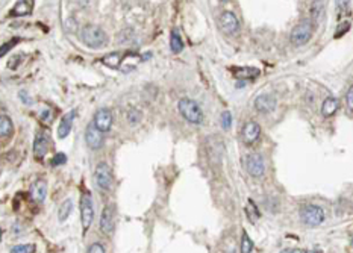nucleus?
<instances>
[{
	"mask_svg": "<svg viewBox=\"0 0 353 253\" xmlns=\"http://www.w3.org/2000/svg\"><path fill=\"white\" fill-rule=\"evenodd\" d=\"M80 40L90 49H102L108 43V35L100 26L87 25V26H83L82 30H80Z\"/></svg>",
	"mask_w": 353,
	"mask_h": 253,
	"instance_id": "nucleus-1",
	"label": "nucleus"
},
{
	"mask_svg": "<svg viewBox=\"0 0 353 253\" xmlns=\"http://www.w3.org/2000/svg\"><path fill=\"white\" fill-rule=\"evenodd\" d=\"M179 112L185 120L191 125H202L205 122V114L197 102L191 99H182L179 102Z\"/></svg>",
	"mask_w": 353,
	"mask_h": 253,
	"instance_id": "nucleus-2",
	"label": "nucleus"
},
{
	"mask_svg": "<svg viewBox=\"0 0 353 253\" xmlns=\"http://www.w3.org/2000/svg\"><path fill=\"white\" fill-rule=\"evenodd\" d=\"M300 218L305 225L314 228V226H318V225H322L325 222L326 214H325L323 208H320L318 205L306 203L300 209Z\"/></svg>",
	"mask_w": 353,
	"mask_h": 253,
	"instance_id": "nucleus-3",
	"label": "nucleus"
},
{
	"mask_svg": "<svg viewBox=\"0 0 353 253\" xmlns=\"http://www.w3.org/2000/svg\"><path fill=\"white\" fill-rule=\"evenodd\" d=\"M312 30H314V26L311 22L305 20L299 23L293 30H291V43L294 46H303L309 41V38L312 37Z\"/></svg>",
	"mask_w": 353,
	"mask_h": 253,
	"instance_id": "nucleus-4",
	"label": "nucleus"
},
{
	"mask_svg": "<svg viewBox=\"0 0 353 253\" xmlns=\"http://www.w3.org/2000/svg\"><path fill=\"white\" fill-rule=\"evenodd\" d=\"M80 218H82V228H83V233H85L94 218V209H93V200L90 193H83L82 199H80Z\"/></svg>",
	"mask_w": 353,
	"mask_h": 253,
	"instance_id": "nucleus-5",
	"label": "nucleus"
},
{
	"mask_svg": "<svg viewBox=\"0 0 353 253\" xmlns=\"http://www.w3.org/2000/svg\"><path fill=\"white\" fill-rule=\"evenodd\" d=\"M94 177H96V183L99 185L102 190H109L111 185H112V173H111V168L106 162H100L97 164L96 167V172H94Z\"/></svg>",
	"mask_w": 353,
	"mask_h": 253,
	"instance_id": "nucleus-6",
	"label": "nucleus"
},
{
	"mask_svg": "<svg viewBox=\"0 0 353 253\" xmlns=\"http://www.w3.org/2000/svg\"><path fill=\"white\" fill-rule=\"evenodd\" d=\"M218 23H220V27L226 35H233L240 30V22L232 11H225L218 19Z\"/></svg>",
	"mask_w": 353,
	"mask_h": 253,
	"instance_id": "nucleus-7",
	"label": "nucleus"
},
{
	"mask_svg": "<svg viewBox=\"0 0 353 253\" xmlns=\"http://www.w3.org/2000/svg\"><path fill=\"white\" fill-rule=\"evenodd\" d=\"M93 125H94L100 132H102V133L109 132L111 127H112V112H111V109H108V108H100L99 111H96Z\"/></svg>",
	"mask_w": 353,
	"mask_h": 253,
	"instance_id": "nucleus-8",
	"label": "nucleus"
},
{
	"mask_svg": "<svg viewBox=\"0 0 353 253\" xmlns=\"http://www.w3.org/2000/svg\"><path fill=\"white\" fill-rule=\"evenodd\" d=\"M261 137V127L256 122H247L241 130V140L246 146L255 144Z\"/></svg>",
	"mask_w": 353,
	"mask_h": 253,
	"instance_id": "nucleus-9",
	"label": "nucleus"
},
{
	"mask_svg": "<svg viewBox=\"0 0 353 253\" xmlns=\"http://www.w3.org/2000/svg\"><path fill=\"white\" fill-rule=\"evenodd\" d=\"M246 168L253 177H261L265 172V164L262 156L258 153H250L246 158Z\"/></svg>",
	"mask_w": 353,
	"mask_h": 253,
	"instance_id": "nucleus-10",
	"label": "nucleus"
},
{
	"mask_svg": "<svg viewBox=\"0 0 353 253\" xmlns=\"http://www.w3.org/2000/svg\"><path fill=\"white\" fill-rule=\"evenodd\" d=\"M103 140H105L103 133L100 132L93 123L88 125V127L85 130V141H87L88 147L93 149V150H97V149H100L103 146Z\"/></svg>",
	"mask_w": 353,
	"mask_h": 253,
	"instance_id": "nucleus-11",
	"label": "nucleus"
},
{
	"mask_svg": "<svg viewBox=\"0 0 353 253\" xmlns=\"http://www.w3.org/2000/svg\"><path fill=\"white\" fill-rule=\"evenodd\" d=\"M253 106L258 112L261 114H268L275 111L276 108V99L272 96V94H261L255 99L253 102Z\"/></svg>",
	"mask_w": 353,
	"mask_h": 253,
	"instance_id": "nucleus-12",
	"label": "nucleus"
},
{
	"mask_svg": "<svg viewBox=\"0 0 353 253\" xmlns=\"http://www.w3.org/2000/svg\"><path fill=\"white\" fill-rule=\"evenodd\" d=\"M49 146H50L49 135L44 130H40L37 133V137H35V141H33V153H35V156L38 159H43L46 156Z\"/></svg>",
	"mask_w": 353,
	"mask_h": 253,
	"instance_id": "nucleus-13",
	"label": "nucleus"
},
{
	"mask_svg": "<svg viewBox=\"0 0 353 253\" xmlns=\"http://www.w3.org/2000/svg\"><path fill=\"white\" fill-rule=\"evenodd\" d=\"M114 209L112 206H105L103 212H102V217H100V229H102L103 233L109 235L114 232Z\"/></svg>",
	"mask_w": 353,
	"mask_h": 253,
	"instance_id": "nucleus-14",
	"label": "nucleus"
},
{
	"mask_svg": "<svg viewBox=\"0 0 353 253\" xmlns=\"http://www.w3.org/2000/svg\"><path fill=\"white\" fill-rule=\"evenodd\" d=\"M75 115H76V112H75V111H70V112H67V114L62 117V120H61V123H59V127H58V137H59V138H65L67 135L70 133L72 126H73V120H75Z\"/></svg>",
	"mask_w": 353,
	"mask_h": 253,
	"instance_id": "nucleus-15",
	"label": "nucleus"
},
{
	"mask_svg": "<svg viewBox=\"0 0 353 253\" xmlns=\"http://www.w3.org/2000/svg\"><path fill=\"white\" fill-rule=\"evenodd\" d=\"M30 196H32V199L35 202L41 203V202L47 196V183H46V180L40 179V180H37L35 183H33L32 188H30Z\"/></svg>",
	"mask_w": 353,
	"mask_h": 253,
	"instance_id": "nucleus-16",
	"label": "nucleus"
},
{
	"mask_svg": "<svg viewBox=\"0 0 353 253\" xmlns=\"http://www.w3.org/2000/svg\"><path fill=\"white\" fill-rule=\"evenodd\" d=\"M233 75L238 79H243V82L246 79H255L259 76V70L253 69V67H243V69H233Z\"/></svg>",
	"mask_w": 353,
	"mask_h": 253,
	"instance_id": "nucleus-17",
	"label": "nucleus"
},
{
	"mask_svg": "<svg viewBox=\"0 0 353 253\" xmlns=\"http://www.w3.org/2000/svg\"><path fill=\"white\" fill-rule=\"evenodd\" d=\"M337 111H338V102H337V99L328 97V99L325 100V102H323L322 114H323L325 117H332Z\"/></svg>",
	"mask_w": 353,
	"mask_h": 253,
	"instance_id": "nucleus-18",
	"label": "nucleus"
},
{
	"mask_svg": "<svg viewBox=\"0 0 353 253\" xmlns=\"http://www.w3.org/2000/svg\"><path fill=\"white\" fill-rule=\"evenodd\" d=\"M170 49H172L173 53H180L182 49H183V41H182L177 30H173L172 35H170Z\"/></svg>",
	"mask_w": 353,
	"mask_h": 253,
	"instance_id": "nucleus-19",
	"label": "nucleus"
},
{
	"mask_svg": "<svg viewBox=\"0 0 353 253\" xmlns=\"http://www.w3.org/2000/svg\"><path fill=\"white\" fill-rule=\"evenodd\" d=\"M12 122L9 120V117L6 115H0V137H9L12 133Z\"/></svg>",
	"mask_w": 353,
	"mask_h": 253,
	"instance_id": "nucleus-20",
	"label": "nucleus"
},
{
	"mask_svg": "<svg viewBox=\"0 0 353 253\" xmlns=\"http://www.w3.org/2000/svg\"><path fill=\"white\" fill-rule=\"evenodd\" d=\"M32 2H17L14 9H12V15L14 17H22V15H26L30 12L32 9Z\"/></svg>",
	"mask_w": 353,
	"mask_h": 253,
	"instance_id": "nucleus-21",
	"label": "nucleus"
},
{
	"mask_svg": "<svg viewBox=\"0 0 353 253\" xmlns=\"http://www.w3.org/2000/svg\"><path fill=\"white\" fill-rule=\"evenodd\" d=\"M72 211H73V202L69 199V200H65L59 208V222H65L67 218L70 217Z\"/></svg>",
	"mask_w": 353,
	"mask_h": 253,
	"instance_id": "nucleus-22",
	"label": "nucleus"
},
{
	"mask_svg": "<svg viewBox=\"0 0 353 253\" xmlns=\"http://www.w3.org/2000/svg\"><path fill=\"white\" fill-rule=\"evenodd\" d=\"M253 241L250 240L249 237V233L244 230L243 235H241V253H252V250H253Z\"/></svg>",
	"mask_w": 353,
	"mask_h": 253,
	"instance_id": "nucleus-23",
	"label": "nucleus"
},
{
	"mask_svg": "<svg viewBox=\"0 0 353 253\" xmlns=\"http://www.w3.org/2000/svg\"><path fill=\"white\" fill-rule=\"evenodd\" d=\"M120 62H122L120 53H111V55L103 58V64L108 65V67H112V69H117V67L120 65Z\"/></svg>",
	"mask_w": 353,
	"mask_h": 253,
	"instance_id": "nucleus-24",
	"label": "nucleus"
},
{
	"mask_svg": "<svg viewBox=\"0 0 353 253\" xmlns=\"http://www.w3.org/2000/svg\"><path fill=\"white\" fill-rule=\"evenodd\" d=\"M140 120H141V112H140L137 108L129 109V112H127V122H129V125L135 126V125L140 123Z\"/></svg>",
	"mask_w": 353,
	"mask_h": 253,
	"instance_id": "nucleus-25",
	"label": "nucleus"
},
{
	"mask_svg": "<svg viewBox=\"0 0 353 253\" xmlns=\"http://www.w3.org/2000/svg\"><path fill=\"white\" fill-rule=\"evenodd\" d=\"M246 212H247L249 220H250L252 223H255L258 218H259V212H258L256 206L253 205V202H252V200H249V206L246 208Z\"/></svg>",
	"mask_w": 353,
	"mask_h": 253,
	"instance_id": "nucleus-26",
	"label": "nucleus"
},
{
	"mask_svg": "<svg viewBox=\"0 0 353 253\" xmlns=\"http://www.w3.org/2000/svg\"><path fill=\"white\" fill-rule=\"evenodd\" d=\"M35 252V246L33 244H20L12 247L11 253H33Z\"/></svg>",
	"mask_w": 353,
	"mask_h": 253,
	"instance_id": "nucleus-27",
	"label": "nucleus"
},
{
	"mask_svg": "<svg viewBox=\"0 0 353 253\" xmlns=\"http://www.w3.org/2000/svg\"><path fill=\"white\" fill-rule=\"evenodd\" d=\"M220 125L223 129H229L230 125H232V114L229 111H225L220 117Z\"/></svg>",
	"mask_w": 353,
	"mask_h": 253,
	"instance_id": "nucleus-28",
	"label": "nucleus"
},
{
	"mask_svg": "<svg viewBox=\"0 0 353 253\" xmlns=\"http://www.w3.org/2000/svg\"><path fill=\"white\" fill-rule=\"evenodd\" d=\"M346 102H347L349 111H353V87H350L347 94H346Z\"/></svg>",
	"mask_w": 353,
	"mask_h": 253,
	"instance_id": "nucleus-29",
	"label": "nucleus"
},
{
	"mask_svg": "<svg viewBox=\"0 0 353 253\" xmlns=\"http://www.w3.org/2000/svg\"><path fill=\"white\" fill-rule=\"evenodd\" d=\"M349 29H350V25H349L347 22H344V23L341 25V27H338L337 32H335V37H337V38H338V37H343Z\"/></svg>",
	"mask_w": 353,
	"mask_h": 253,
	"instance_id": "nucleus-30",
	"label": "nucleus"
},
{
	"mask_svg": "<svg viewBox=\"0 0 353 253\" xmlns=\"http://www.w3.org/2000/svg\"><path fill=\"white\" fill-rule=\"evenodd\" d=\"M88 253H105V249H103V246H102V244L94 243V244H91V246H90V249H88Z\"/></svg>",
	"mask_w": 353,
	"mask_h": 253,
	"instance_id": "nucleus-31",
	"label": "nucleus"
},
{
	"mask_svg": "<svg viewBox=\"0 0 353 253\" xmlns=\"http://www.w3.org/2000/svg\"><path fill=\"white\" fill-rule=\"evenodd\" d=\"M64 162H65V155H62V153L55 155V158L52 159V165H59V164H64Z\"/></svg>",
	"mask_w": 353,
	"mask_h": 253,
	"instance_id": "nucleus-32",
	"label": "nucleus"
},
{
	"mask_svg": "<svg viewBox=\"0 0 353 253\" xmlns=\"http://www.w3.org/2000/svg\"><path fill=\"white\" fill-rule=\"evenodd\" d=\"M15 43H17V40H14V41H11V43H6L5 46H2V49H0V56H3Z\"/></svg>",
	"mask_w": 353,
	"mask_h": 253,
	"instance_id": "nucleus-33",
	"label": "nucleus"
},
{
	"mask_svg": "<svg viewBox=\"0 0 353 253\" xmlns=\"http://www.w3.org/2000/svg\"><path fill=\"white\" fill-rule=\"evenodd\" d=\"M52 117H53V112L46 109V111L43 112V115H41V119H43V122H52Z\"/></svg>",
	"mask_w": 353,
	"mask_h": 253,
	"instance_id": "nucleus-34",
	"label": "nucleus"
},
{
	"mask_svg": "<svg viewBox=\"0 0 353 253\" xmlns=\"http://www.w3.org/2000/svg\"><path fill=\"white\" fill-rule=\"evenodd\" d=\"M280 253H308V252L303 249H287V250H282Z\"/></svg>",
	"mask_w": 353,
	"mask_h": 253,
	"instance_id": "nucleus-35",
	"label": "nucleus"
},
{
	"mask_svg": "<svg viewBox=\"0 0 353 253\" xmlns=\"http://www.w3.org/2000/svg\"><path fill=\"white\" fill-rule=\"evenodd\" d=\"M227 253H237V252H235V250H233V249H232V250H229V252H227Z\"/></svg>",
	"mask_w": 353,
	"mask_h": 253,
	"instance_id": "nucleus-36",
	"label": "nucleus"
},
{
	"mask_svg": "<svg viewBox=\"0 0 353 253\" xmlns=\"http://www.w3.org/2000/svg\"><path fill=\"white\" fill-rule=\"evenodd\" d=\"M0 240H2V230H0Z\"/></svg>",
	"mask_w": 353,
	"mask_h": 253,
	"instance_id": "nucleus-37",
	"label": "nucleus"
}]
</instances>
